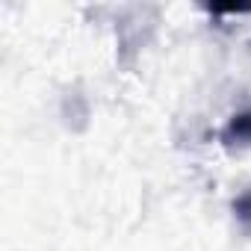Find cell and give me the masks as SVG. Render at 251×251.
Listing matches in <instances>:
<instances>
[{"label": "cell", "instance_id": "1", "mask_svg": "<svg viewBox=\"0 0 251 251\" xmlns=\"http://www.w3.org/2000/svg\"><path fill=\"white\" fill-rule=\"evenodd\" d=\"M225 139H251V112L248 115H239L230 124L227 133H225Z\"/></svg>", "mask_w": 251, "mask_h": 251}]
</instances>
